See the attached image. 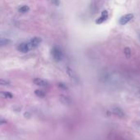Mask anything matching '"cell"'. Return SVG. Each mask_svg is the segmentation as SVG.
Here are the masks:
<instances>
[{
    "mask_svg": "<svg viewBox=\"0 0 140 140\" xmlns=\"http://www.w3.org/2000/svg\"><path fill=\"white\" fill-rule=\"evenodd\" d=\"M66 73H67V75H68L72 80H75V81H78V80H79V78H78L77 74H76L72 69L69 68V67H67V68H66Z\"/></svg>",
    "mask_w": 140,
    "mask_h": 140,
    "instance_id": "52a82bcc",
    "label": "cell"
},
{
    "mask_svg": "<svg viewBox=\"0 0 140 140\" xmlns=\"http://www.w3.org/2000/svg\"><path fill=\"white\" fill-rule=\"evenodd\" d=\"M58 86L61 87V88H63V89H66V86H64V84H59Z\"/></svg>",
    "mask_w": 140,
    "mask_h": 140,
    "instance_id": "2e32d148",
    "label": "cell"
},
{
    "mask_svg": "<svg viewBox=\"0 0 140 140\" xmlns=\"http://www.w3.org/2000/svg\"><path fill=\"white\" fill-rule=\"evenodd\" d=\"M108 18V12L107 11H103L102 12V15L99 18H97L96 20V24H102L103 22H104Z\"/></svg>",
    "mask_w": 140,
    "mask_h": 140,
    "instance_id": "8992f818",
    "label": "cell"
},
{
    "mask_svg": "<svg viewBox=\"0 0 140 140\" xmlns=\"http://www.w3.org/2000/svg\"><path fill=\"white\" fill-rule=\"evenodd\" d=\"M33 82L35 84L40 87H46L48 85V83L47 82L46 80L40 79V78H35V79L33 80Z\"/></svg>",
    "mask_w": 140,
    "mask_h": 140,
    "instance_id": "5b68a950",
    "label": "cell"
},
{
    "mask_svg": "<svg viewBox=\"0 0 140 140\" xmlns=\"http://www.w3.org/2000/svg\"><path fill=\"white\" fill-rule=\"evenodd\" d=\"M35 94L36 95L37 97H45V93L44 92L43 90L41 89H36L35 91Z\"/></svg>",
    "mask_w": 140,
    "mask_h": 140,
    "instance_id": "7c38bea8",
    "label": "cell"
},
{
    "mask_svg": "<svg viewBox=\"0 0 140 140\" xmlns=\"http://www.w3.org/2000/svg\"><path fill=\"white\" fill-rule=\"evenodd\" d=\"M0 96L3 98H12L13 97V94L10 92H1Z\"/></svg>",
    "mask_w": 140,
    "mask_h": 140,
    "instance_id": "30bf717a",
    "label": "cell"
},
{
    "mask_svg": "<svg viewBox=\"0 0 140 140\" xmlns=\"http://www.w3.org/2000/svg\"><path fill=\"white\" fill-rule=\"evenodd\" d=\"M112 112H113V113L115 114V115H116V116H121V117L125 116V113H124V111H122L121 108H119V107L114 108V109L112 110Z\"/></svg>",
    "mask_w": 140,
    "mask_h": 140,
    "instance_id": "ba28073f",
    "label": "cell"
},
{
    "mask_svg": "<svg viewBox=\"0 0 140 140\" xmlns=\"http://www.w3.org/2000/svg\"><path fill=\"white\" fill-rule=\"evenodd\" d=\"M10 43H11V40L8 39H0V45H1L2 47L7 46Z\"/></svg>",
    "mask_w": 140,
    "mask_h": 140,
    "instance_id": "8fae6325",
    "label": "cell"
},
{
    "mask_svg": "<svg viewBox=\"0 0 140 140\" xmlns=\"http://www.w3.org/2000/svg\"><path fill=\"white\" fill-rule=\"evenodd\" d=\"M52 58H53V59L56 61H61L62 60L63 53L60 47L54 46L52 49Z\"/></svg>",
    "mask_w": 140,
    "mask_h": 140,
    "instance_id": "6da1fadb",
    "label": "cell"
},
{
    "mask_svg": "<svg viewBox=\"0 0 140 140\" xmlns=\"http://www.w3.org/2000/svg\"><path fill=\"white\" fill-rule=\"evenodd\" d=\"M139 39H140V34H139Z\"/></svg>",
    "mask_w": 140,
    "mask_h": 140,
    "instance_id": "e0dca14e",
    "label": "cell"
},
{
    "mask_svg": "<svg viewBox=\"0 0 140 140\" xmlns=\"http://www.w3.org/2000/svg\"><path fill=\"white\" fill-rule=\"evenodd\" d=\"M41 39L39 37H34L32 38V39H30V41L29 42V46H30V48H31V49L34 48H36V47H38L39 45V44L41 43Z\"/></svg>",
    "mask_w": 140,
    "mask_h": 140,
    "instance_id": "277c9868",
    "label": "cell"
},
{
    "mask_svg": "<svg viewBox=\"0 0 140 140\" xmlns=\"http://www.w3.org/2000/svg\"><path fill=\"white\" fill-rule=\"evenodd\" d=\"M50 2L53 4L54 6H56V7H58L59 5H60V0H50Z\"/></svg>",
    "mask_w": 140,
    "mask_h": 140,
    "instance_id": "9a60e30c",
    "label": "cell"
},
{
    "mask_svg": "<svg viewBox=\"0 0 140 140\" xmlns=\"http://www.w3.org/2000/svg\"><path fill=\"white\" fill-rule=\"evenodd\" d=\"M30 49H31V48L29 44V42L28 43L24 42V43L20 44L17 46V50L20 51L21 52H23V53H26V52H28Z\"/></svg>",
    "mask_w": 140,
    "mask_h": 140,
    "instance_id": "3957f363",
    "label": "cell"
},
{
    "mask_svg": "<svg viewBox=\"0 0 140 140\" xmlns=\"http://www.w3.org/2000/svg\"><path fill=\"white\" fill-rule=\"evenodd\" d=\"M0 84H1V85H7V84H10V82L8 81V80L1 79L0 80Z\"/></svg>",
    "mask_w": 140,
    "mask_h": 140,
    "instance_id": "5bb4252c",
    "label": "cell"
},
{
    "mask_svg": "<svg viewBox=\"0 0 140 140\" xmlns=\"http://www.w3.org/2000/svg\"><path fill=\"white\" fill-rule=\"evenodd\" d=\"M29 11V7L27 5H23L21 6L20 7L18 8V12H21V13H26Z\"/></svg>",
    "mask_w": 140,
    "mask_h": 140,
    "instance_id": "9c48e42d",
    "label": "cell"
},
{
    "mask_svg": "<svg viewBox=\"0 0 140 140\" xmlns=\"http://www.w3.org/2000/svg\"><path fill=\"white\" fill-rule=\"evenodd\" d=\"M124 54L127 59H129L131 58V49L129 48H125L124 49Z\"/></svg>",
    "mask_w": 140,
    "mask_h": 140,
    "instance_id": "4fadbf2b",
    "label": "cell"
},
{
    "mask_svg": "<svg viewBox=\"0 0 140 140\" xmlns=\"http://www.w3.org/2000/svg\"><path fill=\"white\" fill-rule=\"evenodd\" d=\"M133 18V15L132 13L124 15V16H122L120 18V20H119V23H120V25H126L128 22H130Z\"/></svg>",
    "mask_w": 140,
    "mask_h": 140,
    "instance_id": "7a4b0ae2",
    "label": "cell"
}]
</instances>
